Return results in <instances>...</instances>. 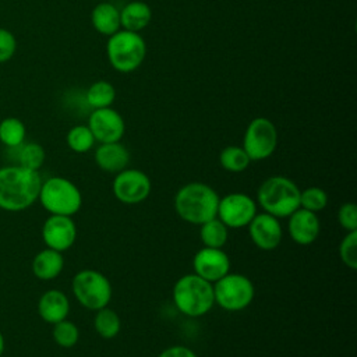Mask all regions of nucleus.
<instances>
[{
  "instance_id": "obj_1",
  "label": "nucleus",
  "mask_w": 357,
  "mask_h": 357,
  "mask_svg": "<svg viewBox=\"0 0 357 357\" xmlns=\"http://www.w3.org/2000/svg\"><path fill=\"white\" fill-rule=\"evenodd\" d=\"M42 178L38 170L24 166L0 169V208L11 212L24 211L39 197Z\"/></svg>"
},
{
  "instance_id": "obj_2",
  "label": "nucleus",
  "mask_w": 357,
  "mask_h": 357,
  "mask_svg": "<svg viewBox=\"0 0 357 357\" xmlns=\"http://www.w3.org/2000/svg\"><path fill=\"white\" fill-rule=\"evenodd\" d=\"M218 204V192L211 185L201 181L184 184L174 195V209L178 218L198 226L216 218Z\"/></svg>"
},
{
  "instance_id": "obj_3",
  "label": "nucleus",
  "mask_w": 357,
  "mask_h": 357,
  "mask_svg": "<svg viewBox=\"0 0 357 357\" xmlns=\"http://www.w3.org/2000/svg\"><path fill=\"white\" fill-rule=\"evenodd\" d=\"M172 296L176 308L191 318L208 314L215 305L213 284L195 273L178 278L173 286Z\"/></svg>"
},
{
  "instance_id": "obj_4",
  "label": "nucleus",
  "mask_w": 357,
  "mask_h": 357,
  "mask_svg": "<svg viewBox=\"0 0 357 357\" xmlns=\"http://www.w3.org/2000/svg\"><path fill=\"white\" fill-rule=\"evenodd\" d=\"M300 188L284 176H271L264 180L257 192V202L264 212L280 219L289 218L300 208Z\"/></svg>"
},
{
  "instance_id": "obj_5",
  "label": "nucleus",
  "mask_w": 357,
  "mask_h": 357,
  "mask_svg": "<svg viewBox=\"0 0 357 357\" xmlns=\"http://www.w3.org/2000/svg\"><path fill=\"white\" fill-rule=\"evenodd\" d=\"M106 54L114 70L119 73H131L144 61L146 45L138 32L119 29L109 36Z\"/></svg>"
},
{
  "instance_id": "obj_6",
  "label": "nucleus",
  "mask_w": 357,
  "mask_h": 357,
  "mask_svg": "<svg viewBox=\"0 0 357 357\" xmlns=\"http://www.w3.org/2000/svg\"><path fill=\"white\" fill-rule=\"evenodd\" d=\"M38 198L42 206L52 215L73 216L82 205L81 191L73 181L64 177H52L42 183Z\"/></svg>"
},
{
  "instance_id": "obj_7",
  "label": "nucleus",
  "mask_w": 357,
  "mask_h": 357,
  "mask_svg": "<svg viewBox=\"0 0 357 357\" xmlns=\"http://www.w3.org/2000/svg\"><path fill=\"white\" fill-rule=\"evenodd\" d=\"M71 289L78 303L91 311L107 307L112 300L110 280L96 269L77 272L73 278Z\"/></svg>"
},
{
  "instance_id": "obj_8",
  "label": "nucleus",
  "mask_w": 357,
  "mask_h": 357,
  "mask_svg": "<svg viewBox=\"0 0 357 357\" xmlns=\"http://www.w3.org/2000/svg\"><path fill=\"white\" fill-rule=\"evenodd\" d=\"M213 296L215 304L220 308L230 312H238L252 303L255 287L247 276L229 272L213 283Z\"/></svg>"
},
{
  "instance_id": "obj_9",
  "label": "nucleus",
  "mask_w": 357,
  "mask_h": 357,
  "mask_svg": "<svg viewBox=\"0 0 357 357\" xmlns=\"http://www.w3.org/2000/svg\"><path fill=\"white\" fill-rule=\"evenodd\" d=\"M278 145V131L275 124L266 117H255L245 128L243 138V149L251 162L269 158Z\"/></svg>"
},
{
  "instance_id": "obj_10",
  "label": "nucleus",
  "mask_w": 357,
  "mask_h": 357,
  "mask_svg": "<svg viewBox=\"0 0 357 357\" xmlns=\"http://www.w3.org/2000/svg\"><path fill=\"white\" fill-rule=\"evenodd\" d=\"M255 215L257 202L248 194L230 192L219 198L216 218H219L227 229L245 227Z\"/></svg>"
},
{
  "instance_id": "obj_11",
  "label": "nucleus",
  "mask_w": 357,
  "mask_h": 357,
  "mask_svg": "<svg viewBox=\"0 0 357 357\" xmlns=\"http://www.w3.org/2000/svg\"><path fill=\"white\" fill-rule=\"evenodd\" d=\"M151 180L146 173L138 169H124L116 173L112 184L114 197L127 205H135L145 201L151 194Z\"/></svg>"
},
{
  "instance_id": "obj_12",
  "label": "nucleus",
  "mask_w": 357,
  "mask_h": 357,
  "mask_svg": "<svg viewBox=\"0 0 357 357\" xmlns=\"http://www.w3.org/2000/svg\"><path fill=\"white\" fill-rule=\"evenodd\" d=\"M88 127L92 131L95 141L100 144L117 142L123 138L126 124L121 114L112 107L93 109L88 119Z\"/></svg>"
},
{
  "instance_id": "obj_13",
  "label": "nucleus",
  "mask_w": 357,
  "mask_h": 357,
  "mask_svg": "<svg viewBox=\"0 0 357 357\" xmlns=\"http://www.w3.org/2000/svg\"><path fill=\"white\" fill-rule=\"evenodd\" d=\"M194 273L209 283H215L230 272V258L223 248H199L192 258Z\"/></svg>"
},
{
  "instance_id": "obj_14",
  "label": "nucleus",
  "mask_w": 357,
  "mask_h": 357,
  "mask_svg": "<svg viewBox=\"0 0 357 357\" xmlns=\"http://www.w3.org/2000/svg\"><path fill=\"white\" fill-rule=\"evenodd\" d=\"M42 237L47 248L63 252L75 243L77 226L71 216L52 215L43 223Z\"/></svg>"
},
{
  "instance_id": "obj_15",
  "label": "nucleus",
  "mask_w": 357,
  "mask_h": 357,
  "mask_svg": "<svg viewBox=\"0 0 357 357\" xmlns=\"http://www.w3.org/2000/svg\"><path fill=\"white\" fill-rule=\"evenodd\" d=\"M248 234L258 248L271 251L280 244L283 230L278 218L262 212L257 213L248 223Z\"/></svg>"
},
{
  "instance_id": "obj_16",
  "label": "nucleus",
  "mask_w": 357,
  "mask_h": 357,
  "mask_svg": "<svg viewBox=\"0 0 357 357\" xmlns=\"http://www.w3.org/2000/svg\"><path fill=\"white\" fill-rule=\"evenodd\" d=\"M287 230L296 244L310 245L319 236L321 223L317 213L298 208L289 216Z\"/></svg>"
},
{
  "instance_id": "obj_17",
  "label": "nucleus",
  "mask_w": 357,
  "mask_h": 357,
  "mask_svg": "<svg viewBox=\"0 0 357 357\" xmlns=\"http://www.w3.org/2000/svg\"><path fill=\"white\" fill-rule=\"evenodd\" d=\"M95 163L106 173H119L128 166L130 152L120 141L105 142L95 151Z\"/></svg>"
},
{
  "instance_id": "obj_18",
  "label": "nucleus",
  "mask_w": 357,
  "mask_h": 357,
  "mask_svg": "<svg viewBox=\"0 0 357 357\" xmlns=\"http://www.w3.org/2000/svg\"><path fill=\"white\" fill-rule=\"evenodd\" d=\"M38 311L43 321L57 324L67 318L70 312V301L60 290H47L42 294L38 303Z\"/></svg>"
},
{
  "instance_id": "obj_19",
  "label": "nucleus",
  "mask_w": 357,
  "mask_h": 357,
  "mask_svg": "<svg viewBox=\"0 0 357 357\" xmlns=\"http://www.w3.org/2000/svg\"><path fill=\"white\" fill-rule=\"evenodd\" d=\"M151 7L139 0H132L120 10V26L127 31L138 32L144 29L151 22Z\"/></svg>"
},
{
  "instance_id": "obj_20",
  "label": "nucleus",
  "mask_w": 357,
  "mask_h": 357,
  "mask_svg": "<svg viewBox=\"0 0 357 357\" xmlns=\"http://www.w3.org/2000/svg\"><path fill=\"white\" fill-rule=\"evenodd\" d=\"M64 266V258L60 251L46 248L36 254L32 262V271L36 278L50 280L60 275Z\"/></svg>"
},
{
  "instance_id": "obj_21",
  "label": "nucleus",
  "mask_w": 357,
  "mask_h": 357,
  "mask_svg": "<svg viewBox=\"0 0 357 357\" xmlns=\"http://www.w3.org/2000/svg\"><path fill=\"white\" fill-rule=\"evenodd\" d=\"M91 21L99 33L110 36L120 29V10L107 1L99 3L92 10Z\"/></svg>"
},
{
  "instance_id": "obj_22",
  "label": "nucleus",
  "mask_w": 357,
  "mask_h": 357,
  "mask_svg": "<svg viewBox=\"0 0 357 357\" xmlns=\"http://www.w3.org/2000/svg\"><path fill=\"white\" fill-rule=\"evenodd\" d=\"M199 238L204 247L223 248L229 238V229L219 218L209 219L199 225Z\"/></svg>"
},
{
  "instance_id": "obj_23",
  "label": "nucleus",
  "mask_w": 357,
  "mask_h": 357,
  "mask_svg": "<svg viewBox=\"0 0 357 357\" xmlns=\"http://www.w3.org/2000/svg\"><path fill=\"white\" fill-rule=\"evenodd\" d=\"M93 328L100 337L113 339L119 335L121 329V321L119 314L114 310L105 307L96 311V315L93 319Z\"/></svg>"
},
{
  "instance_id": "obj_24",
  "label": "nucleus",
  "mask_w": 357,
  "mask_h": 357,
  "mask_svg": "<svg viewBox=\"0 0 357 357\" xmlns=\"http://www.w3.org/2000/svg\"><path fill=\"white\" fill-rule=\"evenodd\" d=\"M219 163L225 170L230 173H241L250 166L251 159L243 146L229 145L220 151Z\"/></svg>"
},
{
  "instance_id": "obj_25",
  "label": "nucleus",
  "mask_w": 357,
  "mask_h": 357,
  "mask_svg": "<svg viewBox=\"0 0 357 357\" xmlns=\"http://www.w3.org/2000/svg\"><path fill=\"white\" fill-rule=\"evenodd\" d=\"M116 89L107 81H96L93 82L85 92V100L92 109L110 107L114 102Z\"/></svg>"
},
{
  "instance_id": "obj_26",
  "label": "nucleus",
  "mask_w": 357,
  "mask_h": 357,
  "mask_svg": "<svg viewBox=\"0 0 357 357\" xmlns=\"http://www.w3.org/2000/svg\"><path fill=\"white\" fill-rule=\"evenodd\" d=\"M25 126L17 117H7L0 123V141L10 148H17L24 142Z\"/></svg>"
},
{
  "instance_id": "obj_27",
  "label": "nucleus",
  "mask_w": 357,
  "mask_h": 357,
  "mask_svg": "<svg viewBox=\"0 0 357 357\" xmlns=\"http://www.w3.org/2000/svg\"><path fill=\"white\" fill-rule=\"evenodd\" d=\"M66 139H67L68 148L77 153L88 152L95 144V137L92 131L89 130L88 126H84V124H78L70 128Z\"/></svg>"
},
{
  "instance_id": "obj_28",
  "label": "nucleus",
  "mask_w": 357,
  "mask_h": 357,
  "mask_svg": "<svg viewBox=\"0 0 357 357\" xmlns=\"http://www.w3.org/2000/svg\"><path fill=\"white\" fill-rule=\"evenodd\" d=\"M328 205V194L321 187H307L300 191V208L318 213Z\"/></svg>"
},
{
  "instance_id": "obj_29",
  "label": "nucleus",
  "mask_w": 357,
  "mask_h": 357,
  "mask_svg": "<svg viewBox=\"0 0 357 357\" xmlns=\"http://www.w3.org/2000/svg\"><path fill=\"white\" fill-rule=\"evenodd\" d=\"M18 162L20 166H24L26 169L31 170H38L43 162H45V151L39 144L35 142H29L25 145H20L18 146Z\"/></svg>"
},
{
  "instance_id": "obj_30",
  "label": "nucleus",
  "mask_w": 357,
  "mask_h": 357,
  "mask_svg": "<svg viewBox=\"0 0 357 357\" xmlns=\"http://www.w3.org/2000/svg\"><path fill=\"white\" fill-rule=\"evenodd\" d=\"M53 339L59 346L68 349V347H73L77 344V342L79 339V331L75 324H73L71 321L63 319V321L54 324Z\"/></svg>"
},
{
  "instance_id": "obj_31",
  "label": "nucleus",
  "mask_w": 357,
  "mask_h": 357,
  "mask_svg": "<svg viewBox=\"0 0 357 357\" xmlns=\"http://www.w3.org/2000/svg\"><path fill=\"white\" fill-rule=\"evenodd\" d=\"M339 257L347 268H357V230L347 231L342 238L339 245Z\"/></svg>"
},
{
  "instance_id": "obj_32",
  "label": "nucleus",
  "mask_w": 357,
  "mask_h": 357,
  "mask_svg": "<svg viewBox=\"0 0 357 357\" xmlns=\"http://www.w3.org/2000/svg\"><path fill=\"white\" fill-rule=\"evenodd\" d=\"M339 225L346 231L357 230V206L354 202H344L337 211Z\"/></svg>"
},
{
  "instance_id": "obj_33",
  "label": "nucleus",
  "mask_w": 357,
  "mask_h": 357,
  "mask_svg": "<svg viewBox=\"0 0 357 357\" xmlns=\"http://www.w3.org/2000/svg\"><path fill=\"white\" fill-rule=\"evenodd\" d=\"M17 50V39L13 32L0 28V63L8 61Z\"/></svg>"
},
{
  "instance_id": "obj_34",
  "label": "nucleus",
  "mask_w": 357,
  "mask_h": 357,
  "mask_svg": "<svg viewBox=\"0 0 357 357\" xmlns=\"http://www.w3.org/2000/svg\"><path fill=\"white\" fill-rule=\"evenodd\" d=\"M158 357H197V354L187 346L176 344L162 350Z\"/></svg>"
},
{
  "instance_id": "obj_35",
  "label": "nucleus",
  "mask_w": 357,
  "mask_h": 357,
  "mask_svg": "<svg viewBox=\"0 0 357 357\" xmlns=\"http://www.w3.org/2000/svg\"><path fill=\"white\" fill-rule=\"evenodd\" d=\"M3 350H4V339H3V335H1V332H0V356H1Z\"/></svg>"
}]
</instances>
